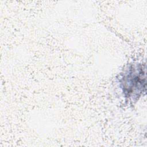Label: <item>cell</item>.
<instances>
[{"label": "cell", "instance_id": "1", "mask_svg": "<svg viewBox=\"0 0 147 147\" xmlns=\"http://www.w3.org/2000/svg\"><path fill=\"white\" fill-rule=\"evenodd\" d=\"M120 88L125 98L137 100L145 92V67L141 64H131L119 78Z\"/></svg>", "mask_w": 147, "mask_h": 147}]
</instances>
